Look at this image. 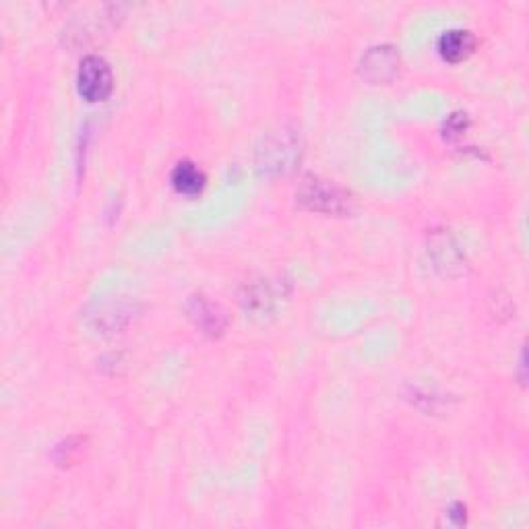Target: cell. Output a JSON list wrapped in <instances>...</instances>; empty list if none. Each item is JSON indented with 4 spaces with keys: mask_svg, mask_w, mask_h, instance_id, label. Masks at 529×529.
I'll use <instances>...</instances> for the list:
<instances>
[{
    "mask_svg": "<svg viewBox=\"0 0 529 529\" xmlns=\"http://www.w3.org/2000/svg\"><path fill=\"white\" fill-rule=\"evenodd\" d=\"M172 185L180 194H186V197H193V194H199L205 186V174L197 163L193 161H178L172 169Z\"/></svg>",
    "mask_w": 529,
    "mask_h": 529,
    "instance_id": "cell-6",
    "label": "cell"
},
{
    "mask_svg": "<svg viewBox=\"0 0 529 529\" xmlns=\"http://www.w3.org/2000/svg\"><path fill=\"white\" fill-rule=\"evenodd\" d=\"M397 67V54L391 45H378L372 48L367 56L362 58V73L372 81L387 79L395 73Z\"/></svg>",
    "mask_w": 529,
    "mask_h": 529,
    "instance_id": "cell-5",
    "label": "cell"
},
{
    "mask_svg": "<svg viewBox=\"0 0 529 529\" xmlns=\"http://www.w3.org/2000/svg\"><path fill=\"white\" fill-rule=\"evenodd\" d=\"M298 139L292 133H285V130H279L277 135L269 136L265 141L263 149H260V163L267 172L269 169H276V172H285V169L292 168L293 160L298 158Z\"/></svg>",
    "mask_w": 529,
    "mask_h": 529,
    "instance_id": "cell-3",
    "label": "cell"
},
{
    "mask_svg": "<svg viewBox=\"0 0 529 529\" xmlns=\"http://www.w3.org/2000/svg\"><path fill=\"white\" fill-rule=\"evenodd\" d=\"M298 199L302 203L312 209V211L323 213H343L350 209V194L342 191V188L331 185L329 180H321L310 176L304 180V185L300 186Z\"/></svg>",
    "mask_w": 529,
    "mask_h": 529,
    "instance_id": "cell-2",
    "label": "cell"
},
{
    "mask_svg": "<svg viewBox=\"0 0 529 529\" xmlns=\"http://www.w3.org/2000/svg\"><path fill=\"white\" fill-rule=\"evenodd\" d=\"M114 75L102 56H85L77 70V89L87 102H103L112 94Z\"/></svg>",
    "mask_w": 529,
    "mask_h": 529,
    "instance_id": "cell-1",
    "label": "cell"
},
{
    "mask_svg": "<svg viewBox=\"0 0 529 529\" xmlns=\"http://www.w3.org/2000/svg\"><path fill=\"white\" fill-rule=\"evenodd\" d=\"M188 312H191L194 323H197L205 333H219L221 329H224V325H226L224 312H221L213 302L205 300L203 296H194L191 300Z\"/></svg>",
    "mask_w": 529,
    "mask_h": 529,
    "instance_id": "cell-7",
    "label": "cell"
},
{
    "mask_svg": "<svg viewBox=\"0 0 529 529\" xmlns=\"http://www.w3.org/2000/svg\"><path fill=\"white\" fill-rule=\"evenodd\" d=\"M467 127V116L466 114H453L447 120V133L449 135H459Z\"/></svg>",
    "mask_w": 529,
    "mask_h": 529,
    "instance_id": "cell-8",
    "label": "cell"
},
{
    "mask_svg": "<svg viewBox=\"0 0 529 529\" xmlns=\"http://www.w3.org/2000/svg\"><path fill=\"white\" fill-rule=\"evenodd\" d=\"M475 48V36L469 29H447L439 37V52L449 62H461Z\"/></svg>",
    "mask_w": 529,
    "mask_h": 529,
    "instance_id": "cell-4",
    "label": "cell"
}]
</instances>
